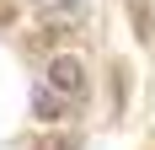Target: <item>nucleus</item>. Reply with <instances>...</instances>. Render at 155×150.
<instances>
[{"instance_id": "f257e3e1", "label": "nucleus", "mask_w": 155, "mask_h": 150, "mask_svg": "<svg viewBox=\"0 0 155 150\" xmlns=\"http://www.w3.org/2000/svg\"><path fill=\"white\" fill-rule=\"evenodd\" d=\"M48 91H59L64 102H70V97H86V64H80L75 54L48 59Z\"/></svg>"}, {"instance_id": "20e7f679", "label": "nucleus", "mask_w": 155, "mask_h": 150, "mask_svg": "<svg viewBox=\"0 0 155 150\" xmlns=\"http://www.w3.org/2000/svg\"><path fill=\"white\" fill-rule=\"evenodd\" d=\"M38 150H75V139H64V134H54V139H38Z\"/></svg>"}, {"instance_id": "f03ea898", "label": "nucleus", "mask_w": 155, "mask_h": 150, "mask_svg": "<svg viewBox=\"0 0 155 150\" xmlns=\"http://www.w3.org/2000/svg\"><path fill=\"white\" fill-rule=\"evenodd\" d=\"M128 22L139 43H155V0H128Z\"/></svg>"}, {"instance_id": "7ed1b4c3", "label": "nucleus", "mask_w": 155, "mask_h": 150, "mask_svg": "<svg viewBox=\"0 0 155 150\" xmlns=\"http://www.w3.org/2000/svg\"><path fill=\"white\" fill-rule=\"evenodd\" d=\"M32 113H38L43 123L64 118V97H59V91H48V86H38V91H32Z\"/></svg>"}]
</instances>
